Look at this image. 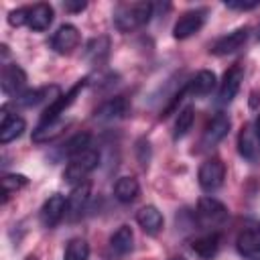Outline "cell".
Returning a JSON list of instances; mask_svg holds the SVG:
<instances>
[{"label": "cell", "mask_w": 260, "mask_h": 260, "mask_svg": "<svg viewBox=\"0 0 260 260\" xmlns=\"http://www.w3.org/2000/svg\"><path fill=\"white\" fill-rule=\"evenodd\" d=\"M140 193V185L134 177H120L114 185V195L120 203H132Z\"/></svg>", "instance_id": "22"}, {"label": "cell", "mask_w": 260, "mask_h": 260, "mask_svg": "<svg viewBox=\"0 0 260 260\" xmlns=\"http://www.w3.org/2000/svg\"><path fill=\"white\" fill-rule=\"evenodd\" d=\"M215 81H217V79H215V73L203 69V71H199V73L187 83V93H191V95H195V98L209 95V93L213 91V87H215Z\"/></svg>", "instance_id": "21"}, {"label": "cell", "mask_w": 260, "mask_h": 260, "mask_svg": "<svg viewBox=\"0 0 260 260\" xmlns=\"http://www.w3.org/2000/svg\"><path fill=\"white\" fill-rule=\"evenodd\" d=\"M225 6L228 8H234V10H252L258 4L256 2H225Z\"/></svg>", "instance_id": "32"}, {"label": "cell", "mask_w": 260, "mask_h": 260, "mask_svg": "<svg viewBox=\"0 0 260 260\" xmlns=\"http://www.w3.org/2000/svg\"><path fill=\"white\" fill-rule=\"evenodd\" d=\"M59 95H61V89H59L57 85H47V87H39V89H28V91H24L20 98H16V104L30 108V106H37V104H41V102H45V100L55 102Z\"/></svg>", "instance_id": "19"}, {"label": "cell", "mask_w": 260, "mask_h": 260, "mask_svg": "<svg viewBox=\"0 0 260 260\" xmlns=\"http://www.w3.org/2000/svg\"><path fill=\"white\" fill-rule=\"evenodd\" d=\"M87 256H89L87 242L81 238H73V240H69V244L65 248L63 260H87Z\"/></svg>", "instance_id": "27"}, {"label": "cell", "mask_w": 260, "mask_h": 260, "mask_svg": "<svg viewBox=\"0 0 260 260\" xmlns=\"http://www.w3.org/2000/svg\"><path fill=\"white\" fill-rule=\"evenodd\" d=\"M28 183V179L24 175H16V173H10V175H4L2 177V193H4V199L12 193V191H18L20 187H24Z\"/></svg>", "instance_id": "30"}, {"label": "cell", "mask_w": 260, "mask_h": 260, "mask_svg": "<svg viewBox=\"0 0 260 260\" xmlns=\"http://www.w3.org/2000/svg\"><path fill=\"white\" fill-rule=\"evenodd\" d=\"M136 221H138V225H140L146 234H150V236H156V234L162 230V225H165L162 213H160L154 205H144L142 209H138Z\"/></svg>", "instance_id": "16"}, {"label": "cell", "mask_w": 260, "mask_h": 260, "mask_svg": "<svg viewBox=\"0 0 260 260\" xmlns=\"http://www.w3.org/2000/svg\"><path fill=\"white\" fill-rule=\"evenodd\" d=\"M26 124L20 116L16 114H8L6 110L2 112V124H0V142L2 144H8L12 140H16L22 132H24Z\"/></svg>", "instance_id": "17"}, {"label": "cell", "mask_w": 260, "mask_h": 260, "mask_svg": "<svg viewBox=\"0 0 260 260\" xmlns=\"http://www.w3.org/2000/svg\"><path fill=\"white\" fill-rule=\"evenodd\" d=\"M246 41H248V28L242 26V28H236V30H232V32L219 37V39L211 45L209 51H211L213 55H219V57H221V55H232V53L240 51Z\"/></svg>", "instance_id": "10"}, {"label": "cell", "mask_w": 260, "mask_h": 260, "mask_svg": "<svg viewBox=\"0 0 260 260\" xmlns=\"http://www.w3.org/2000/svg\"><path fill=\"white\" fill-rule=\"evenodd\" d=\"M193 120H195L193 108H191V106H185V108L179 112V116H177V122H175V130H173V138H175V140L183 138V136H185V134L191 130V126H193Z\"/></svg>", "instance_id": "25"}, {"label": "cell", "mask_w": 260, "mask_h": 260, "mask_svg": "<svg viewBox=\"0 0 260 260\" xmlns=\"http://www.w3.org/2000/svg\"><path fill=\"white\" fill-rule=\"evenodd\" d=\"M126 112H128V102L124 98H114V100L102 104L95 110V118H100V120H116V118L126 116Z\"/></svg>", "instance_id": "24"}, {"label": "cell", "mask_w": 260, "mask_h": 260, "mask_svg": "<svg viewBox=\"0 0 260 260\" xmlns=\"http://www.w3.org/2000/svg\"><path fill=\"white\" fill-rule=\"evenodd\" d=\"M132 242H134V234L130 225H120L112 236H110V248L114 254L122 256L128 254L132 250Z\"/></svg>", "instance_id": "23"}, {"label": "cell", "mask_w": 260, "mask_h": 260, "mask_svg": "<svg viewBox=\"0 0 260 260\" xmlns=\"http://www.w3.org/2000/svg\"><path fill=\"white\" fill-rule=\"evenodd\" d=\"M108 49H110V41H108L106 37L93 39V41H89V45H87V57H91L95 63H100V61L108 55Z\"/></svg>", "instance_id": "29"}, {"label": "cell", "mask_w": 260, "mask_h": 260, "mask_svg": "<svg viewBox=\"0 0 260 260\" xmlns=\"http://www.w3.org/2000/svg\"><path fill=\"white\" fill-rule=\"evenodd\" d=\"M238 150L246 160H256L260 156V132L256 124H244L238 134Z\"/></svg>", "instance_id": "9"}, {"label": "cell", "mask_w": 260, "mask_h": 260, "mask_svg": "<svg viewBox=\"0 0 260 260\" xmlns=\"http://www.w3.org/2000/svg\"><path fill=\"white\" fill-rule=\"evenodd\" d=\"M53 22V8L45 2H39L30 8H26V24L32 30H47Z\"/></svg>", "instance_id": "15"}, {"label": "cell", "mask_w": 260, "mask_h": 260, "mask_svg": "<svg viewBox=\"0 0 260 260\" xmlns=\"http://www.w3.org/2000/svg\"><path fill=\"white\" fill-rule=\"evenodd\" d=\"M65 6V10H69V12H81V10H85V2H65L63 4Z\"/></svg>", "instance_id": "33"}, {"label": "cell", "mask_w": 260, "mask_h": 260, "mask_svg": "<svg viewBox=\"0 0 260 260\" xmlns=\"http://www.w3.org/2000/svg\"><path fill=\"white\" fill-rule=\"evenodd\" d=\"M152 8L154 6L150 2H122L114 10V26L120 32L136 30L150 20Z\"/></svg>", "instance_id": "1"}, {"label": "cell", "mask_w": 260, "mask_h": 260, "mask_svg": "<svg viewBox=\"0 0 260 260\" xmlns=\"http://www.w3.org/2000/svg\"><path fill=\"white\" fill-rule=\"evenodd\" d=\"M2 91L6 95H14V98H20L24 91V85H26V73L22 71L20 65L16 63H8L2 67Z\"/></svg>", "instance_id": "7"}, {"label": "cell", "mask_w": 260, "mask_h": 260, "mask_svg": "<svg viewBox=\"0 0 260 260\" xmlns=\"http://www.w3.org/2000/svg\"><path fill=\"white\" fill-rule=\"evenodd\" d=\"M98 165H100V152L95 148L87 146L85 150H81L79 154L69 158L65 171H63V179L69 185H79Z\"/></svg>", "instance_id": "2"}, {"label": "cell", "mask_w": 260, "mask_h": 260, "mask_svg": "<svg viewBox=\"0 0 260 260\" xmlns=\"http://www.w3.org/2000/svg\"><path fill=\"white\" fill-rule=\"evenodd\" d=\"M65 211H67V199L59 193H53L41 207V223L45 228H55L65 215Z\"/></svg>", "instance_id": "11"}, {"label": "cell", "mask_w": 260, "mask_h": 260, "mask_svg": "<svg viewBox=\"0 0 260 260\" xmlns=\"http://www.w3.org/2000/svg\"><path fill=\"white\" fill-rule=\"evenodd\" d=\"M51 45H53V49L57 53L67 55V53H71L79 45V30L73 24H61L57 28V32L53 35Z\"/></svg>", "instance_id": "13"}, {"label": "cell", "mask_w": 260, "mask_h": 260, "mask_svg": "<svg viewBox=\"0 0 260 260\" xmlns=\"http://www.w3.org/2000/svg\"><path fill=\"white\" fill-rule=\"evenodd\" d=\"M83 85H85V79H79L65 95L61 93L55 102H51L47 108H45V112H43V118H41V124H45V122H55V120H61V114H65V110L75 102V98L79 95V91L83 89Z\"/></svg>", "instance_id": "5"}, {"label": "cell", "mask_w": 260, "mask_h": 260, "mask_svg": "<svg viewBox=\"0 0 260 260\" xmlns=\"http://www.w3.org/2000/svg\"><path fill=\"white\" fill-rule=\"evenodd\" d=\"M219 244H221L219 234L211 232V234H205V236L193 240V242H191V248H193V252H195L199 258H203V260H211V258L219 252Z\"/></svg>", "instance_id": "20"}, {"label": "cell", "mask_w": 260, "mask_h": 260, "mask_svg": "<svg viewBox=\"0 0 260 260\" xmlns=\"http://www.w3.org/2000/svg\"><path fill=\"white\" fill-rule=\"evenodd\" d=\"M87 146H89V134H87V132H79V134L71 136V138L65 142V146H63V154H67V156L71 158V156L79 154L81 150H85Z\"/></svg>", "instance_id": "28"}, {"label": "cell", "mask_w": 260, "mask_h": 260, "mask_svg": "<svg viewBox=\"0 0 260 260\" xmlns=\"http://www.w3.org/2000/svg\"><path fill=\"white\" fill-rule=\"evenodd\" d=\"M171 260H185L183 256H175V258H171Z\"/></svg>", "instance_id": "36"}, {"label": "cell", "mask_w": 260, "mask_h": 260, "mask_svg": "<svg viewBox=\"0 0 260 260\" xmlns=\"http://www.w3.org/2000/svg\"><path fill=\"white\" fill-rule=\"evenodd\" d=\"M195 215H197L199 225H203V228H217V225H221L228 219L230 213H228V207L221 201H217L213 197H201L197 201Z\"/></svg>", "instance_id": "3"}, {"label": "cell", "mask_w": 260, "mask_h": 260, "mask_svg": "<svg viewBox=\"0 0 260 260\" xmlns=\"http://www.w3.org/2000/svg\"><path fill=\"white\" fill-rule=\"evenodd\" d=\"M205 16H207V10L205 8H195V10H187L181 14V18L175 22L173 26V37L175 39H187L191 35H195L203 22H205Z\"/></svg>", "instance_id": "6"}, {"label": "cell", "mask_w": 260, "mask_h": 260, "mask_svg": "<svg viewBox=\"0 0 260 260\" xmlns=\"http://www.w3.org/2000/svg\"><path fill=\"white\" fill-rule=\"evenodd\" d=\"M242 79H244L242 65H232L223 73V79H221V85H219V102L221 104H230L236 98V93L242 85Z\"/></svg>", "instance_id": "12"}, {"label": "cell", "mask_w": 260, "mask_h": 260, "mask_svg": "<svg viewBox=\"0 0 260 260\" xmlns=\"http://www.w3.org/2000/svg\"><path fill=\"white\" fill-rule=\"evenodd\" d=\"M197 179H199V185L203 191H215L223 185V179H225V165L219 160V158H207L201 167H199V173H197Z\"/></svg>", "instance_id": "4"}, {"label": "cell", "mask_w": 260, "mask_h": 260, "mask_svg": "<svg viewBox=\"0 0 260 260\" xmlns=\"http://www.w3.org/2000/svg\"><path fill=\"white\" fill-rule=\"evenodd\" d=\"M236 248L242 256L250 260H260V223L248 225L238 234Z\"/></svg>", "instance_id": "8"}, {"label": "cell", "mask_w": 260, "mask_h": 260, "mask_svg": "<svg viewBox=\"0 0 260 260\" xmlns=\"http://www.w3.org/2000/svg\"><path fill=\"white\" fill-rule=\"evenodd\" d=\"M87 199H89V183L75 185L71 195L67 197V211H65V215L69 219H75L77 215H81L83 207L87 205Z\"/></svg>", "instance_id": "18"}, {"label": "cell", "mask_w": 260, "mask_h": 260, "mask_svg": "<svg viewBox=\"0 0 260 260\" xmlns=\"http://www.w3.org/2000/svg\"><path fill=\"white\" fill-rule=\"evenodd\" d=\"M256 37H258V41H260V26H258V32H256Z\"/></svg>", "instance_id": "37"}, {"label": "cell", "mask_w": 260, "mask_h": 260, "mask_svg": "<svg viewBox=\"0 0 260 260\" xmlns=\"http://www.w3.org/2000/svg\"><path fill=\"white\" fill-rule=\"evenodd\" d=\"M61 130H63V122H61V120L39 124L37 130L32 132V140H35V142H49V140H53L57 134H61Z\"/></svg>", "instance_id": "26"}, {"label": "cell", "mask_w": 260, "mask_h": 260, "mask_svg": "<svg viewBox=\"0 0 260 260\" xmlns=\"http://www.w3.org/2000/svg\"><path fill=\"white\" fill-rule=\"evenodd\" d=\"M256 128H258V132H260V114H258V118H256Z\"/></svg>", "instance_id": "34"}, {"label": "cell", "mask_w": 260, "mask_h": 260, "mask_svg": "<svg viewBox=\"0 0 260 260\" xmlns=\"http://www.w3.org/2000/svg\"><path fill=\"white\" fill-rule=\"evenodd\" d=\"M8 22H10L12 26H22V24H26V8L10 10V14H8Z\"/></svg>", "instance_id": "31"}, {"label": "cell", "mask_w": 260, "mask_h": 260, "mask_svg": "<svg viewBox=\"0 0 260 260\" xmlns=\"http://www.w3.org/2000/svg\"><path fill=\"white\" fill-rule=\"evenodd\" d=\"M24 260H39V258H37V256H32V254H30V256H26V258H24Z\"/></svg>", "instance_id": "35"}, {"label": "cell", "mask_w": 260, "mask_h": 260, "mask_svg": "<svg viewBox=\"0 0 260 260\" xmlns=\"http://www.w3.org/2000/svg\"><path fill=\"white\" fill-rule=\"evenodd\" d=\"M228 130H230V118H228L223 112H217V114L207 122V126H205V130H203V144H207V146L217 144V142L228 134Z\"/></svg>", "instance_id": "14"}]
</instances>
